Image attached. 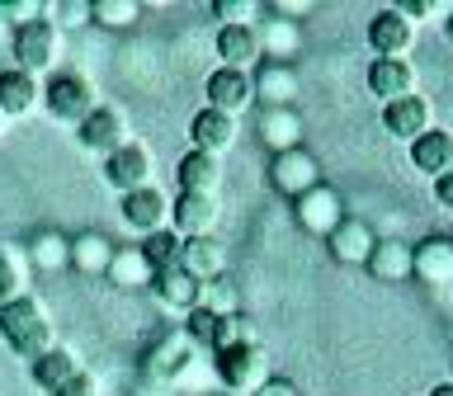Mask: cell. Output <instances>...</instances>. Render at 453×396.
Wrapping results in <instances>:
<instances>
[{
	"instance_id": "obj_34",
	"label": "cell",
	"mask_w": 453,
	"mask_h": 396,
	"mask_svg": "<svg viewBox=\"0 0 453 396\" xmlns=\"http://www.w3.org/2000/svg\"><path fill=\"white\" fill-rule=\"evenodd\" d=\"M241 339H255L241 311H236V316H212V335H208V349H212V354L232 349V345H241Z\"/></svg>"
},
{
	"instance_id": "obj_47",
	"label": "cell",
	"mask_w": 453,
	"mask_h": 396,
	"mask_svg": "<svg viewBox=\"0 0 453 396\" xmlns=\"http://www.w3.org/2000/svg\"><path fill=\"white\" fill-rule=\"evenodd\" d=\"M449 240H453V236H449Z\"/></svg>"
},
{
	"instance_id": "obj_4",
	"label": "cell",
	"mask_w": 453,
	"mask_h": 396,
	"mask_svg": "<svg viewBox=\"0 0 453 396\" xmlns=\"http://www.w3.org/2000/svg\"><path fill=\"white\" fill-rule=\"evenodd\" d=\"M212 368L226 382V392H255L269 377V354L260 339H241V345L212 354Z\"/></svg>"
},
{
	"instance_id": "obj_13",
	"label": "cell",
	"mask_w": 453,
	"mask_h": 396,
	"mask_svg": "<svg viewBox=\"0 0 453 396\" xmlns=\"http://www.w3.org/2000/svg\"><path fill=\"white\" fill-rule=\"evenodd\" d=\"M411 170L425 179H444L453 175V133H444V127H430L425 137L411 141Z\"/></svg>"
},
{
	"instance_id": "obj_39",
	"label": "cell",
	"mask_w": 453,
	"mask_h": 396,
	"mask_svg": "<svg viewBox=\"0 0 453 396\" xmlns=\"http://www.w3.org/2000/svg\"><path fill=\"white\" fill-rule=\"evenodd\" d=\"M396 14H406V19L411 24H425V19H434V14H439V5H434V0H396V5H392Z\"/></svg>"
},
{
	"instance_id": "obj_14",
	"label": "cell",
	"mask_w": 453,
	"mask_h": 396,
	"mask_svg": "<svg viewBox=\"0 0 453 396\" xmlns=\"http://www.w3.org/2000/svg\"><path fill=\"white\" fill-rule=\"evenodd\" d=\"M123 222L133 226L137 236H151V232H161V226L170 222V203H165V194L156 189V184H147V189H133V194H123Z\"/></svg>"
},
{
	"instance_id": "obj_6",
	"label": "cell",
	"mask_w": 453,
	"mask_h": 396,
	"mask_svg": "<svg viewBox=\"0 0 453 396\" xmlns=\"http://www.w3.org/2000/svg\"><path fill=\"white\" fill-rule=\"evenodd\" d=\"M104 184L109 189H119V194H133V189H147L151 179V151L142 147V141H127V147H119L113 156H104Z\"/></svg>"
},
{
	"instance_id": "obj_10",
	"label": "cell",
	"mask_w": 453,
	"mask_h": 396,
	"mask_svg": "<svg viewBox=\"0 0 453 396\" xmlns=\"http://www.w3.org/2000/svg\"><path fill=\"white\" fill-rule=\"evenodd\" d=\"M269 184H274L279 194H288V198H303L307 189H317V184H321V170H317V161H311V151L293 147V151L274 156V165H269Z\"/></svg>"
},
{
	"instance_id": "obj_11",
	"label": "cell",
	"mask_w": 453,
	"mask_h": 396,
	"mask_svg": "<svg viewBox=\"0 0 453 396\" xmlns=\"http://www.w3.org/2000/svg\"><path fill=\"white\" fill-rule=\"evenodd\" d=\"M203 95H208V109L226 113V118H236L241 109H250V104H255V80L246 76V71L218 66V71H212V76H208Z\"/></svg>"
},
{
	"instance_id": "obj_21",
	"label": "cell",
	"mask_w": 453,
	"mask_h": 396,
	"mask_svg": "<svg viewBox=\"0 0 453 396\" xmlns=\"http://www.w3.org/2000/svg\"><path fill=\"white\" fill-rule=\"evenodd\" d=\"M76 373H85L81 359H76V349H62V345H52L48 354H42V359L28 363V377H34V387L48 392V396H57Z\"/></svg>"
},
{
	"instance_id": "obj_7",
	"label": "cell",
	"mask_w": 453,
	"mask_h": 396,
	"mask_svg": "<svg viewBox=\"0 0 453 396\" xmlns=\"http://www.w3.org/2000/svg\"><path fill=\"white\" fill-rule=\"evenodd\" d=\"M368 48L378 57H388V62H406V52L416 48V24H411L406 14H396L392 5L378 10L373 19H368Z\"/></svg>"
},
{
	"instance_id": "obj_22",
	"label": "cell",
	"mask_w": 453,
	"mask_h": 396,
	"mask_svg": "<svg viewBox=\"0 0 453 396\" xmlns=\"http://www.w3.org/2000/svg\"><path fill=\"white\" fill-rule=\"evenodd\" d=\"M175 184H180V194H208V198H218V189H222V165H218V156L184 151L180 165H175Z\"/></svg>"
},
{
	"instance_id": "obj_35",
	"label": "cell",
	"mask_w": 453,
	"mask_h": 396,
	"mask_svg": "<svg viewBox=\"0 0 453 396\" xmlns=\"http://www.w3.org/2000/svg\"><path fill=\"white\" fill-rule=\"evenodd\" d=\"M293 127H297V118L288 109H265V123H260V137H269L279 151H293L297 141H293Z\"/></svg>"
},
{
	"instance_id": "obj_28",
	"label": "cell",
	"mask_w": 453,
	"mask_h": 396,
	"mask_svg": "<svg viewBox=\"0 0 453 396\" xmlns=\"http://www.w3.org/2000/svg\"><path fill=\"white\" fill-rule=\"evenodd\" d=\"M109 260H113V246L99 232H85V236L71 240V264H76L81 274H104Z\"/></svg>"
},
{
	"instance_id": "obj_17",
	"label": "cell",
	"mask_w": 453,
	"mask_h": 396,
	"mask_svg": "<svg viewBox=\"0 0 453 396\" xmlns=\"http://www.w3.org/2000/svg\"><path fill=\"white\" fill-rule=\"evenodd\" d=\"M364 80H368V95L382 99V104H392V99H402V95H416V71H411V62L373 57L364 71Z\"/></svg>"
},
{
	"instance_id": "obj_15",
	"label": "cell",
	"mask_w": 453,
	"mask_h": 396,
	"mask_svg": "<svg viewBox=\"0 0 453 396\" xmlns=\"http://www.w3.org/2000/svg\"><path fill=\"white\" fill-rule=\"evenodd\" d=\"M151 293L161 297V307H170V311H194L198 302H203V283H198L189 269H180V264L156 269V274H151Z\"/></svg>"
},
{
	"instance_id": "obj_32",
	"label": "cell",
	"mask_w": 453,
	"mask_h": 396,
	"mask_svg": "<svg viewBox=\"0 0 453 396\" xmlns=\"http://www.w3.org/2000/svg\"><path fill=\"white\" fill-rule=\"evenodd\" d=\"M28 260L38 269H62V264H71V240L57 236V232H42V236H34V246H28Z\"/></svg>"
},
{
	"instance_id": "obj_44",
	"label": "cell",
	"mask_w": 453,
	"mask_h": 396,
	"mask_svg": "<svg viewBox=\"0 0 453 396\" xmlns=\"http://www.w3.org/2000/svg\"><path fill=\"white\" fill-rule=\"evenodd\" d=\"M430 396H453V377H449V382H439V387H434Z\"/></svg>"
},
{
	"instance_id": "obj_5",
	"label": "cell",
	"mask_w": 453,
	"mask_h": 396,
	"mask_svg": "<svg viewBox=\"0 0 453 396\" xmlns=\"http://www.w3.org/2000/svg\"><path fill=\"white\" fill-rule=\"evenodd\" d=\"M430 127H434V109L425 95H402V99H392V104H382V133L406 141V147L416 137H425Z\"/></svg>"
},
{
	"instance_id": "obj_8",
	"label": "cell",
	"mask_w": 453,
	"mask_h": 396,
	"mask_svg": "<svg viewBox=\"0 0 453 396\" xmlns=\"http://www.w3.org/2000/svg\"><path fill=\"white\" fill-rule=\"evenodd\" d=\"M81 147L95 151V156H113L119 147H127V113L119 104H99L90 118L76 127Z\"/></svg>"
},
{
	"instance_id": "obj_37",
	"label": "cell",
	"mask_w": 453,
	"mask_h": 396,
	"mask_svg": "<svg viewBox=\"0 0 453 396\" xmlns=\"http://www.w3.org/2000/svg\"><path fill=\"white\" fill-rule=\"evenodd\" d=\"M212 14H218L222 28H250L260 5H255V0H212Z\"/></svg>"
},
{
	"instance_id": "obj_25",
	"label": "cell",
	"mask_w": 453,
	"mask_h": 396,
	"mask_svg": "<svg viewBox=\"0 0 453 396\" xmlns=\"http://www.w3.org/2000/svg\"><path fill=\"white\" fill-rule=\"evenodd\" d=\"M255 95L265 99L269 109H288L297 99V76L288 62H265L260 76H255Z\"/></svg>"
},
{
	"instance_id": "obj_24",
	"label": "cell",
	"mask_w": 453,
	"mask_h": 396,
	"mask_svg": "<svg viewBox=\"0 0 453 396\" xmlns=\"http://www.w3.org/2000/svg\"><path fill=\"white\" fill-rule=\"evenodd\" d=\"M260 28H218V57H222V66H232V71H246L260 62Z\"/></svg>"
},
{
	"instance_id": "obj_27",
	"label": "cell",
	"mask_w": 453,
	"mask_h": 396,
	"mask_svg": "<svg viewBox=\"0 0 453 396\" xmlns=\"http://www.w3.org/2000/svg\"><path fill=\"white\" fill-rule=\"evenodd\" d=\"M364 269L378 278H411V246L406 240H378Z\"/></svg>"
},
{
	"instance_id": "obj_16",
	"label": "cell",
	"mask_w": 453,
	"mask_h": 396,
	"mask_svg": "<svg viewBox=\"0 0 453 396\" xmlns=\"http://www.w3.org/2000/svg\"><path fill=\"white\" fill-rule=\"evenodd\" d=\"M189 354H194V339H189V335H184V331H165V335L147 349L142 373H147V377H180L184 368H189Z\"/></svg>"
},
{
	"instance_id": "obj_40",
	"label": "cell",
	"mask_w": 453,
	"mask_h": 396,
	"mask_svg": "<svg viewBox=\"0 0 453 396\" xmlns=\"http://www.w3.org/2000/svg\"><path fill=\"white\" fill-rule=\"evenodd\" d=\"M57 28H81L90 24V0H81V5H57Z\"/></svg>"
},
{
	"instance_id": "obj_18",
	"label": "cell",
	"mask_w": 453,
	"mask_h": 396,
	"mask_svg": "<svg viewBox=\"0 0 453 396\" xmlns=\"http://www.w3.org/2000/svg\"><path fill=\"white\" fill-rule=\"evenodd\" d=\"M189 141H194V151H203V156H222V151H232V141H236V118H226V113L218 109H198L194 118H189Z\"/></svg>"
},
{
	"instance_id": "obj_19",
	"label": "cell",
	"mask_w": 453,
	"mask_h": 396,
	"mask_svg": "<svg viewBox=\"0 0 453 396\" xmlns=\"http://www.w3.org/2000/svg\"><path fill=\"white\" fill-rule=\"evenodd\" d=\"M373 246H378V236L368 232L359 217H340V226L326 236V250H331L335 264H368Z\"/></svg>"
},
{
	"instance_id": "obj_33",
	"label": "cell",
	"mask_w": 453,
	"mask_h": 396,
	"mask_svg": "<svg viewBox=\"0 0 453 396\" xmlns=\"http://www.w3.org/2000/svg\"><path fill=\"white\" fill-rule=\"evenodd\" d=\"M142 14L137 0H90V24H104V28H127Z\"/></svg>"
},
{
	"instance_id": "obj_1",
	"label": "cell",
	"mask_w": 453,
	"mask_h": 396,
	"mask_svg": "<svg viewBox=\"0 0 453 396\" xmlns=\"http://www.w3.org/2000/svg\"><path fill=\"white\" fill-rule=\"evenodd\" d=\"M0 339H5V349L10 354H19V359H42L57 339H52V316H48V307L38 302L34 293H24V297H14V302L0 307Z\"/></svg>"
},
{
	"instance_id": "obj_41",
	"label": "cell",
	"mask_w": 453,
	"mask_h": 396,
	"mask_svg": "<svg viewBox=\"0 0 453 396\" xmlns=\"http://www.w3.org/2000/svg\"><path fill=\"white\" fill-rule=\"evenodd\" d=\"M250 396H303V392H297V382H293V377H265Z\"/></svg>"
},
{
	"instance_id": "obj_30",
	"label": "cell",
	"mask_w": 453,
	"mask_h": 396,
	"mask_svg": "<svg viewBox=\"0 0 453 396\" xmlns=\"http://www.w3.org/2000/svg\"><path fill=\"white\" fill-rule=\"evenodd\" d=\"M180 250H184V240H180L175 232H170V226H161V232H151L147 240H142V255H147L151 274H156V269L180 264Z\"/></svg>"
},
{
	"instance_id": "obj_45",
	"label": "cell",
	"mask_w": 453,
	"mask_h": 396,
	"mask_svg": "<svg viewBox=\"0 0 453 396\" xmlns=\"http://www.w3.org/2000/svg\"><path fill=\"white\" fill-rule=\"evenodd\" d=\"M444 28H449V42H453V10H449V24Z\"/></svg>"
},
{
	"instance_id": "obj_3",
	"label": "cell",
	"mask_w": 453,
	"mask_h": 396,
	"mask_svg": "<svg viewBox=\"0 0 453 396\" xmlns=\"http://www.w3.org/2000/svg\"><path fill=\"white\" fill-rule=\"evenodd\" d=\"M42 104H48V113L57 123H85L90 113L99 109V99H95V85L76 76V71H62V76H52L48 85H42Z\"/></svg>"
},
{
	"instance_id": "obj_29",
	"label": "cell",
	"mask_w": 453,
	"mask_h": 396,
	"mask_svg": "<svg viewBox=\"0 0 453 396\" xmlns=\"http://www.w3.org/2000/svg\"><path fill=\"white\" fill-rule=\"evenodd\" d=\"M180 269H189V274H194L198 283L222 278V250L212 246V240H184V250H180Z\"/></svg>"
},
{
	"instance_id": "obj_42",
	"label": "cell",
	"mask_w": 453,
	"mask_h": 396,
	"mask_svg": "<svg viewBox=\"0 0 453 396\" xmlns=\"http://www.w3.org/2000/svg\"><path fill=\"white\" fill-rule=\"evenodd\" d=\"M57 396H99V382H95L90 373H76V377H71Z\"/></svg>"
},
{
	"instance_id": "obj_36",
	"label": "cell",
	"mask_w": 453,
	"mask_h": 396,
	"mask_svg": "<svg viewBox=\"0 0 453 396\" xmlns=\"http://www.w3.org/2000/svg\"><path fill=\"white\" fill-rule=\"evenodd\" d=\"M198 307L212 311V316H236V288L226 278H208L203 283V302Z\"/></svg>"
},
{
	"instance_id": "obj_46",
	"label": "cell",
	"mask_w": 453,
	"mask_h": 396,
	"mask_svg": "<svg viewBox=\"0 0 453 396\" xmlns=\"http://www.w3.org/2000/svg\"><path fill=\"white\" fill-rule=\"evenodd\" d=\"M0 133H5V113H0Z\"/></svg>"
},
{
	"instance_id": "obj_26",
	"label": "cell",
	"mask_w": 453,
	"mask_h": 396,
	"mask_svg": "<svg viewBox=\"0 0 453 396\" xmlns=\"http://www.w3.org/2000/svg\"><path fill=\"white\" fill-rule=\"evenodd\" d=\"M104 278H109V283H119V288H147V283H151V264H147V255H142V246L113 250V260H109V269H104Z\"/></svg>"
},
{
	"instance_id": "obj_20",
	"label": "cell",
	"mask_w": 453,
	"mask_h": 396,
	"mask_svg": "<svg viewBox=\"0 0 453 396\" xmlns=\"http://www.w3.org/2000/svg\"><path fill=\"white\" fill-rule=\"evenodd\" d=\"M293 217H297V226H307V232L331 236L340 226V198L326 189V184H317V189H307L303 198H293Z\"/></svg>"
},
{
	"instance_id": "obj_23",
	"label": "cell",
	"mask_w": 453,
	"mask_h": 396,
	"mask_svg": "<svg viewBox=\"0 0 453 396\" xmlns=\"http://www.w3.org/2000/svg\"><path fill=\"white\" fill-rule=\"evenodd\" d=\"M42 99V85L38 76H28V71H0V113L5 118H28V113L38 109Z\"/></svg>"
},
{
	"instance_id": "obj_9",
	"label": "cell",
	"mask_w": 453,
	"mask_h": 396,
	"mask_svg": "<svg viewBox=\"0 0 453 396\" xmlns=\"http://www.w3.org/2000/svg\"><path fill=\"white\" fill-rule=\"evenodd\" d=\"M218 198L208 194H180L175 203H170V232L180 240H208V232L218 226Z\"/></svg>"
},
{
	"instance_id": "obj_2",
	"label": "cell",
	"mask_w": 453,
	"mask_h": 396,
	"mask_svg": "<svg viewBox=\"0 0 453 396\" xmlns=\"http://www.w3.org/2000/svg\"><path fill=\"white\" fill-rule=\"evenodd\" d=\"M10 52H14V71H28V76H38V71H48V66L57 62V52H62V28H57L48 14H42V19L14 28Z\"/></svg>"
},
{
	"instance_id": "obj_31",
	"label": "cell",
	"mask_w": 453,
	"mask_h": 396,
	"mask_svg": "<svg viewBox=\"0 0 453 396\" xmlns=\"http://www.w3.org/2000/svg\"><path fill=\"white\" fill-rule=\"evenodd\" d=\"M24 283H28V269L19 260V250L0 246V307L14 302V297H24Z\"/></svg>"
},
{
	"instance_id": "obj_12",
	"label": "cell",
	"mask_w": 453,
	"mask_h": 396,
	"mask_svg": "<svg viewBox=\"0 0 453 396\" xmlns=\"http://www.w3.org/2000/svg\"><path fill=\"white\" fill-rule=\"evenodd\" d=\"M411 274L430 288H444L453 283V240L449 236H425L411 246Z\"/></svg>"
},
{
	"instance_id": "obj_38",
	"label": "cell",
	"mask_w": 453,
	"mask_h": 396,
	"mask_svg": "<svg viewBox=\"0 0 453 396\" xmlns=\"http://www.w3.org/2000/svg\"><path fill=\"white\" fill-rule=\"evenodd\" d=\"M0 19H10L14 28H24V24L42 19V5H34V0H0Z\"/></svg>"
},
{
	"instance_id": "obj_43",
	"label": "cell",
	"mask_w": 453,
	"mask_h": 396,
	"mask_svg": "<svg viewBox=\"0 0 453 396\" xmlns=\"http://www.w3.org/2000/svg\"><path fill=\"white\" fill-rule=\"evenodd\" d=\"M434 203L453 212V175H444V179H434Z\"/></svg>"
}]
</instances>
